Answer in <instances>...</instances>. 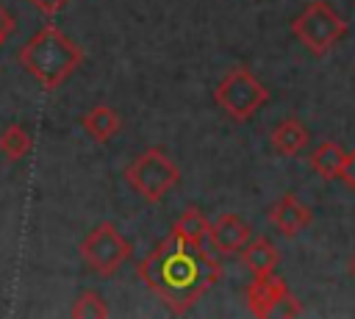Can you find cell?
I'll list each match as a JSON object with an SVG mask.
<instances>
[{
  "label": "cell",
  "mask_w": 355,
  "mask_h": 319,
  "mask_svg": "<svg viewBox=\"0 0 355 319\" xmlns=\"http://www.w3.org/2000/svg\"><path fill=\"white\" fill-rule=\"evenodd\" d=\"M269 144H272V150L277 155H286V158L300 155L305 150V144H308V128L297 117H288V119H283V122H277L272 128Z\"/></svg>",
  "instance_id": "obj_10"
},
{
  "label": "cell",
  "mask_w": 355,
  "mask_h": 319,
  "mask_svg": "<svg viewBox=\"0 0 355 319\" xmlns=\"http://www.w3.org/2000/svg\"><path fill=\"white\" fill-rule=\"evenodd\" d=\"M14 33V17H11V11L0 3V47L6 44V39Z\"/></svg>",
  "instance_id": "obj_19"
},
{
  "label": "cell",
  "mask_w": 355,
  "mask_h": 319,
  "mask_svg": "<svg viewBox=\"0 0 355 319\" xmlns=\"http://www.w3.org/2000/svg\"><path fill=\"white\" fill-rule=\"evenodd\" d=\"M344 164V150L336 141H319L311 153V169L322 178V180H336Z\"/></svg>",
  "instance_id": "obj_13"
},
{
  "label": "cell",
  "mask_w": 355,
  "mask_h": 319,
  "mask_svg": "<svg viewBox=\"0 0 355 319\" xmlns=\"http://www.w3.org/2000/svg\"><path fill=\"white\" fill-rule=\"evenodd\" d=\"M208 227H211V222H208V216H205L200 208H186V211L175 219V225H172V230H175L186 244H191V247H202V244H205Z\"/></svg>",
  "instance_id": "obj_14"
},
{
  "label": "cell",
  "mask_w": 355,
  "mask_h": 319,
  "mask_svg": "<svg viewBox=\"0 0 355 319\" xmlns=\"http://www.w3.org/2000/svg\"><path fill=\"white\" fill-rule=\"evenodd\" d=\"M17 64L44 89L53 92L58 89L80 64H83V50L67 36L58 25L44 22L19 50H17Z\"/></svg>",
  "instance_id": "obj_2"
},
{
  "label": "cell",
  "mask_w": 355,
  "mask_h": 319,
  "mask_svg": "<svg viewBox=\"0 0 355 319\" xmlns=\"http://www.w3.org/2000/svg\"><path fill=\"white\" fill-rule=\"evenodd\" d=\"M28 3H31L36 11H42L44 17H53V14H58L69 0H28Z\"/></svg>",
  "instance_id": "obj_18"
},
{
  "label": "cell",
  "mask_w": 355,
  "mask_h": 319,
  "mask_svg": "<svg viewBox=\"0 0 355 319\" xmlns=\"http://www.w3.org/2000/svg\"><path fill=\"white\" fill-rule=\"evenodd\" d=\"M125 180L141 200L161 202L180 183V166L161 147H147L125 166Z\"/></svg>",
  "instance_id": "obj_3"
},
{
  "label": "cell",
  "mask_w": 355,
  "mask_h": 319,
  "mask_svg": "<svg viewBox=\"0 0 355 319\" xmlns=\"http://www.w3.org/2000/svg\"><path fill=\"white\" fill-rule=\"evenodd\" d=\"M31 150H33V139H31V133L22 125L8 122L0 130V153L8 161H22L25 155H31Z\"/></svg>",
  "instance_id": "obj_15"
},
{
  "label": "cell",
  "mask_w": 355,
  "mask_h": 319,
  "mask_svg": "<svg viewBox=\"0 0 355 319\" xmlns=\"http://www.w3.org/2000/svg\"><path fill=\"white\" fill-rule=\"evenodd\" d=\"M139 277L169 308V313L183 316L222 280V264L202 247L186 244L172 230L139 261Z\"/></svg>",
  "instance_id": "obj_1"
},
{
  "label": "cell",
  "mask_w": 355,
  "mask_h": 319,
  "mask_svg": "<svg viewBox=\"0 0 355 319\" xmlns=\"http://www.w3.org/2000/svg\"><path fill=\"white\" fill-rule=\"evenodd\" d=\"M349 275H352V277H355V255H352V258H349Z\"/></svg>",
  "instance_id": "obj_20"
},
{
  "label": "cell",
  "mask_w": 355,
  "mask_h": 319,
  "mask_svg": "<svg viewBox=\"0 0 355 319\" xmlns=\"http://www.w3.org/2000/svg\"><path fill=\"white\" fill-rule=\"evenodd\" d=\"M69 313L75 319H105L108 316V305H105V300L97 291L89 288V291H80L78 294V300L72 302Z\"/></svg>",
  "instance_id": "obj_16"
},
{
  "label": "cell",
  "mask_w": 355,
  "mask_h": 319,
  "mask_svg": "<svg viewBox=\"0 0 355 319\" xmlns=\"http://www.w3.org/2000/svg\"><path fill=\"white\" fill-rule=\"evenodd\" d=\"M247 308L252 316H300L302 305L288 291L286 280L275 272L252 275V283L247 286Z\"/></svg>",
  "instance_id": "obj_7"
},
{
  "label": "cell",
  "mask_w": 355,
  "mask_h": 319,
  "mask_svg": "<svg viewBox=\"0 0 355 319\" xmlns=\"http://www.w3.org/2000/svg\"><path fill=\"white\" fill-rule=\"evenodd\" d=\"M80 125H83V130H86L89 139H94L97 144H105V141H111L122 130V117H119L116 108L94 105V108H89L80 117Z\"/></svg>",
  "instance_id": "obj_11"
},
{
  "label": "cell",
  "mask_w": 355,
  "mask_h": 319,
  "mask_svg": "<svg viewBox=\"0 0 355 319\" xmlns=\"http://www.w3.org/2000/svg\"><path fill=\"white\" fill-rule=\"evenodd\" d=\"M291 33L313 53L327 55L338 39L347 33V22L338 17V11L324 0H311L302 6V11L291 19Z\"/></svg>",
  "instance_id": "obj_5"
},
{
  "label": "cell",
  "mask_w": 355,
  "mask_h": 319,
  "mask_svg": "<svg viewBox=\"0 0 355 319\" xmlns=\"http://www.w3.org/2000/svg\"><path fill=\"white\" fill-rule=\"evenodd\" d=\"M313 214L305 202H300L294 194H283L272 208H269V222L283 233V236H297L300 230H305L311 225Z\"/></svg>",
  "instance_id": "obj_9"
},
{
  "label": "cell",
  "mask_w": 355,
  "mask_h": 319,
  "mask_svg": "<svg viewBox=\"0 0 355 319\" xmlns=\"http://www.w3.org/2000/svg\"><path fill=\"white\" fill-rule=\"evenodd\" d=\"M338 178L355 191V150H349V153H344V164H341V172H338Z\"/></svg>",
  "instance_id": "obj_17"
},
{
  "label": "cell",
  "mask_w": 355,
  "mask_h": 319,
  "mask_svg": "<svg viewBox=\"0 0 355 319\" xmlns=\"http://www.w3.org/2000/svg\"><path fill=\"white\" fill-rule=\"evenodd\" d=\"M241 264L252 272V275H266V272H275L277 264H280V252L277 247L266 239V236H258V239H250L244 247H241Z\"/></svg>",
  "instance_id": "obj_12"
},
{
  "label": "cell",
  "mask_w": 355,
  "mask_h": 319,
  "mask_svg": "<svg viewBox=\"0 0 355 319\" xmlns=\"http://www.w3.org/2000/svg\"><path fill=\"white\" fill-rule=\"evenodd\" d=\"M130 252H133L130 241L119 233V227L114 222L94 225L83 236V241H80V258H83V264L92 272L103 275V277L116 275L122 269V264L130 258Z\"/></svg>",
  "instance_id": "obj_6"
},
{
  "label": "cell",
  "mask_w": 355,
  "mask_h": 319,
  "mask_svg": "<svg viewBox=\"0 0 355 319\" xmlns=\"http://www.w3.org/2000/svg\"><path fill=\"white\" fill-rule=\"evenodd\" d=\"M252 239V227L239 214H219L208 227V241L216 255H239Z\"/></svg>",
  "instance_id": "obj_8"
},
{
  "label": "cell",
  "mask_w": 355,
  "mask_h": 319,
  "mask_svg": "<svg viewBox=\"0 0 355 319\" xmlns=\"http://www.w3.org/2000/svg\"><path fill=\"white\" fill-rule=\"evenodd\" d=\"M214 100L233 122H250L266 105L269 92L247 67H233L216 83Z\"/></svg>",
  "instance_id": "obj_4"
}]
</instances>
